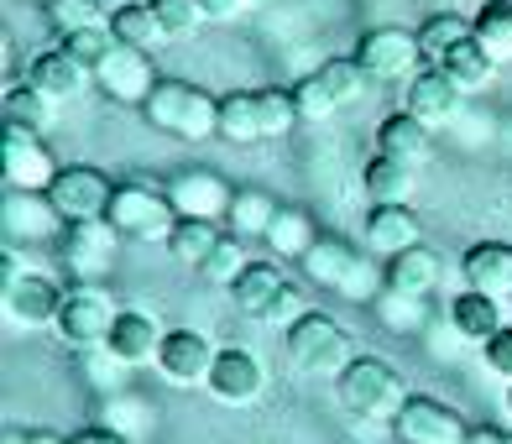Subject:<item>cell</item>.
Wrapping results in <instances>:
<instances>
[{"label": "cell", "mask_w": 512, "mask_h": 444, "mask_svg": "<svg viewBox=\"0 0 512 444\" xmlns=\"http://www.w3.org/2000/svg\"><path fill=\"white\" fill-rule=\"evenodd\" d=\"M335 397H340V408L351 418H366V424H392L413 392L398 377V366H387L382 356H356L335 377Z\"/></svg>", "instance_id": "6da1fadb"}, {"label": "cell", "mask_w": 512, "mask_h": 444, "mask_svg": "<svg viewBox=\"0 0 512 444\" xmlns=\"http://www.w3.org/2000/svg\"><path fill=\"white\" fill-rule=\"evenodd\" d=\"M142 115H147V126L178 136V142H209V136H220V100L183 79H157Z\"/></svg>", "instance_id": "7a4b0ae2"}, {"label": "cell", "mask_w": 512, "mask_h": 444, "mask_svg": "<svg viewBox=\"0 0 512 444\" xmlns=\"http://www.w3.org/2000/svg\"><path fill=\"white\" fill-rule=\"evenodd\" d=\"M115 319H121V309H115V298L105 293V283H74L63 293V309H58V340L68 350H79V356H89V350H105L110 345V330Z\"/></svg>", "instance_id": "3957f363"}, {"label": "cell", "mask_w": 512, "mask_h": 444, "mask_svg": "<svg viewBox=\"0 0 512 444\" xmlns=\"http://www.w3.org/2000/svg\"><path fill=\"white\" fill-rule=\"evenodd\" d=\"M105 220L121 230V236H131V241H162V246H168L173 225H178V209H173L168 189L131 178V183H115V199H110Z\"/></svg>", "instance_id": "277c9868"}, {"label": "cell", "mask_w": 512, "mask_h": 444, "mask_svg": "<svg viewBox=\"0 0 512 444\" xmlns=\"http://www.w3.org/2000/svg\"><path fill=\"white\" fill-rule=\"evenodd\" d=\"M283 345H288V361L304 371V377H340V371L356 361L351 335H345L330 314H314V309L283 335Z\"/></svg>", "instance_id": "5b68a950"}, {"label": "cell", "mask_w": 512, "mask_h": 444, "mask_svg": "<svg viewBox=\"0 0 512 444\" xmlns=\"http://www.w3.org/2000/svg\"><path fill=\"white\" fill-rule=\"evenodd\" d=\"M356 63L366 68V79L377 84H413L424 74V53H418V32L403 27H371L356 42Z\"/></svg>", "instance_id": "8992f818"}, {"label": "cell", "mask_w": 512, "mask_h": 444, "mask_svg": "<svg viewBox=\"0 0 512 444\" xmlns=\"http://www.w3.org/2000/svg\"><path fill=\"white\" fill-rule=\"evenodd\" d=\"M48 199L58 204V215L68 225H89V220H105L110 215V199H115V183L89 168V162H74V168H58Z\"/></svg>", "instance_id": "52a82bcc"}, {"label": "cell", "mask_w": 512, "mask_h": 444, "mask_svg": "<svg viewBox=\"0 0 512 444\" xmlns=\"http://www.w3.org/2000/svg\"><path fill=\"white\" fill-rule=\"evenodd\" d=\"M115 246H121V230L110 220H89V225H68L58 236V256L63 267L79 277V283H100L115 267Z\"/></svg>", "instance_id": "ba28073f"}, {"label": "cell", "mask_w": 512, "mask_h": 444, "mask_svg": "<svg viewBox=\"0 0 512 444\" xmlns=\"http://www.w3.org/2000/svg\"><path fill=\"white\" fill-rule=\"evenodd\" d=\"M392 434H398V444H465V418L450 408V403H439V397L429 392H413L403 413L392 418Z\"/></svg>", "instance_id": "9c48e42d"}, {"label": "cell", "mask_w": 512, "mask_h": 444, "mask_svg": "<svg viewBox=\"0 0 512 444\" xmlns=\"http://www.w3.org/2000/svg\"><path fill=\"white\" fill-rule=\"evenodd\" d=\"M0 230H6V246H32V241H58L68 230V220L58 215V204L48 194L6 189V204H0Z\"/></svg>", "instance_id": "30bf717a"}, {"label": "cell", "mask_w": 512, "mask_h": 444, "mask_svg": "<svg viewBox=\"0 0 512 444\" xmlns=\"http://www.w3.org/2000/svg\"><path fill=\"white\" fill-rule=\"evenodd\" d=\"M0 162H6V189H27V194H48L58 178V162L48 152L37 131L6 126V142H0Z\"/></svg>", "instance_id": "8fae6325"}, {"label": "cell", "mask_w": 512, "mask_h": 444, "mask_svg": "<svg viewBox=\"0 0 512 444\" xmlns=\"http://www.w3.org/2000/svg\"><path fill=\"white\" fill-rule=\"evenodd\" d=\"M63 293L53 277L42 272H21L11 288H0V303H6V319L16 330H53L58 324V309H63Z\"/></svg>", "instance_id": "7c38bea8"}, {"label": "cell", "mask_w": 512, "mask_h": 444, "mask_svg": "<svg viewBox=\"0 0 512 444\" xmlns=\"http://www.w3.org/2000/svg\"><path fill=\"white\" fill-rule=\"evenodd\" d=\"M204 387L215 392L220 403L246 408V403H256V397H262V387H267V366H262V356H256V350H246V345H225L220 356H215V371H209V382H204Z\"/></svg>", "instance_id": "4fadbf2b"}, {"label": "cell", "mask_w": 512, "mask_h": 444, "mask_svg": "<svg viewBox=\"0 0 512 444\" xmlns=\"http://www.w3.org/2000/svg\"><path fill=\"white\" fill-rule=\"evenodd\" d=\"M168 199L178 209V220H225L230 215V199H236V189L220 178V173H209V168H189V173H178L168 183Z\"/></svg>", "instance_id": "5bb4252c"}, {"label": "cell", "mask_w": 512, "mask_h": 444, "mask_svg": "<svg viewBox=\"0 0 512 444\" xmlns=\"http://www.w3.org/2000/svg\"><path fill=\"white\" fill-rule=\"evenodd\" d=\"M215 356H220V350L209 345L199 330H168V335H162L157 371L173 387H199V382H209V371H215Z\"/></svg>", "instance_id": "9a60e30c"}, {"label": "cell", "mask_w": 512, "mask_h": 444, "mask_svg": "<svg viewBox=\"0 0 512 444\" xmlns=\"http://www.w3.org/2000/svg\"><path fill=\"white\" fill-rule=\"evenodd\" d=\"M95 84L105 89L110 100H121V105H147V95L157 89V74H152V58L142 48H115L95 68Z\"/></svg>", "instance_id": "2e32d148"}, {"label": "cell", "mask_w": 512, "mask_h": 444, "mask_svg": "<svg viewBox=\"0 0 512 444\" xmlns=\"http://www.w3.org/2000/svg\"><path fill=\"white\" fill-rule=\"evenodd\" d=\"M413 246H424V220L413 215V204H371L366 215V251L371 256H403Z\"/></svg>", "instance_id": "e0dca14e"}, {"label": "cell", "mask_w": 512, "mask_h": 444, "mask_svg": "<svg viewBox=\"0 0 512 444\" xmlns=\"http://www.w3.org/2000/svg\"><path fill=\"white\" fill-rule=\"evenodd\" d=\"M89 79H95V74H89L84 63H74L63 48H48V53L27 58V79H21V84H32L37 95H48L53 105H68V100L84 95Z\"/></svg>", "instance_id": "ac0fdd59"}, {"label": "cell", "mask_w": 512, "mask_h": 444, "mask_svg": "<svg viewBox=\"0 0 512 444\" xmlns=\"http://www.w3.org/2000/svg\"><path fill=\"white\" fill-rule=\"evenodd\" d=\"M460 277H465V288H476V293L512 298V246L507 241H476L460 256Z\"/></svg>", "instance_id": "d6986e66"}, {"label": "cell", "mask_w": 512, "mask_h": 444, "mask_svg": "<svg viewBox=\"0 0 512 444\" xmlns=\"http://www.w3.org/2000/svg\"><path fill=\"white\" fill-rule=\"evenodd\" d=\"M460 89L450 84V74H445V68H424V74H418L413 84H408V115H413V121H424L429 131L434 126H445V121H455V110H460Z\"/></svg>", "instance_id": "ffe728a7"}, {"label": "cell", "mask_w": 512, "mask_h": 444, "mask_svg": "<svg viewBox=\"0 0 512 444\" xmlns=\"http://www.w3.org/2000/svg\"><path fill=\"white\" fill-rule=\"evenodd\" d=\"M377 157H392V162H403V168H424L434 157V136H429L424 121H413L408 110H398L377 126Z\"/></svg>", "instance_id": "44dd1931"}, {"label": "cell", "mask_w": 512, "mask_h": 444, "mask_svg": "<svg viewBox=\"0 0 512 444\" xmlns=\"http://www.w3.org/2000/svg\"><path fill=\"white\" fill-rule=\"evenodd\" d=\"M110 350L121 356L131 371L136 366H157L162 356V330H157V319L147 309H121V319H115V330H110Z\"/></svg>", "instance_id": "7402d4cb"}, {"label": "cell", "mask_w": 512, "mask_h": 444, "mask_svg": "<svg viewBox=\"0 0 512 444\" xmlns=\"http://www.w3.org/2000/svg\"><path fill=\"white\" fill-rule=\"evenodd\" d=\"M382 272H387V288H392V293L429 298L439 283H445V256H439L434 246H413V251H403V256H392Z\"/></svg>", "instance_id": "603a6c76"}, {"label": "cell", "mask_w": 512, "mask_h": 444, "mask_svg": "<svg viewBox=\"0 0 512 444\" xmlns=\"http://www.w3.org/2000/svg\"><path fill=\"white\" fill-rule=\"evenodd\" d=\"M450 330L460 335V340H471V345H486L497 330H502V298H492V293H476V288H465V293H455L450 298Z\"/></svg>", "instance_id": "cb8c5ba5"}, {"label": "cell", "mask_w": 512, "mask_h": 444, "mask_svg": "<svg viewBox=\"0 0 512 444\" xmlns=\"http://www.w3.org/2000/svg\"><path fill=\"white\" fill-rule=\"evenodd\" d=\"M439 68L450 74V84L460 89V95H476V89L492 84V74H497L502 63H497L492 53H486L476 37H465V42H455V48H450L445 58H439Z\"/></svg>", "instance_id": "d4e9b609"}, {"label": "cell", "mask_w": 512, "mask_h": 444, "mask_svg": "<svg viewBox=\"0 0 512 444\" xmlns=\"http://www.w3.org/2000/svg\"><path fill=\"white\" fill-rule=\"evenodd\" d=\"M110 32H115L121 48H142V53H152V48L168 42V32H162V21L152 16L147 0H126V6H115L110 11Z\"/></svg>", "instance_id": "484cf974"}, {"label": "cell", "mask_w": 512, "mask_h": 444, "mask_svg": "<svg viewBox=\"0 0 512 444\" xmlns=\"http://www.w3.org/2000/svg\"><path fill=\"white\" fill-rule=\"evenodd\" d=\"M262 241L272 246V256H283V262H304V256L314 251V241H319V230H314V220L304 215V209H277V220H272V230Z\"/></svg>", "instance_id": "4316f807"}, {"label": "cell", "mask_w": 512, "mask_h": 444, "mask_svg": "<svg viewBox=\"0 0 512 444\" xmlns=\"http://www.w3.org/2000/svg\"><path fill=\"white\" fill-rule=\"evenodd\" d=\"M100 424L105 429H115V434H126L131 444L136 439H147V429H152V403L142 392H105V403H100Z\"/></svg>", "instance_id": "83f0119b"}, {"label": "cell", "mask_w": 512, "mask_h": 444, "mask_svg": "<svg viewBox=\"0 0 512 444\" xmlns=\"http://www.w3.org/2000/svg\"><path fill=\"white\" fill-rule=\"evenodd\" d=\"M283 288H288V277L277 272L272 262H246V272L236 277L230 298L241 303V314H256V319H262V314H267V303H272L277 293H283Z\"/></svg>", "instance_id": "f1b7e54d"}, {"label": "cell", "mask_w": 512, "mask_h": 444, "mask_svg": "<svg viewBox=\"0 0 512 444\" xmlns=\"http://www.w3.org/2000/svg\"><path fill=\"white\" fill-rule=\"evenodd\" d=\"M413 173L418 168H403V162H392V157H371L366 173H361V189H366L371 204H408Z\"/></svg>", "instance_id": "f546056e"}, {"label": "cell", "mask_w": 512, "mask_h": 444, "mask_svg": "<svg viewBox=\"0 0 512 444\" xmlns=\"http://www.w3.org/2000/svg\"><path fill=\"white\" fill-rule=\"evenodd\" d=\"M277 204L267 189H236V199H230V215H225V225L236 230V236H267L272 230V220H277Z\"/></svg>", "instance_id": "4dcf8cb0"}, {"label": "cell", "mask_w": 512, "mask_h": 444, "mask_svg": "<svg viewBox=\"0 0 512 444\" xmlns=\"http://www.w3.org/2000/svg\"><path fill=\"white\" fill-rule=\"evenodd\" d=\"M471 37L481 42L497 63L512 58V0H481V11L471 21Z\"/></svg>", "instance_id": "1f68e13d"}, {"label": "cell", "mask_w": 512, "mask_h": 444, "mask_svg": "<svg viewBox=\"0 0 512 444\" xmlns=\"http://www.w3.org/2000/svg\"><path fill=\"white\" fill-rule=\"evenodd\" d=\"M220 136L225 142H262V121H256V89H230L220 95Z\"/></svg>", "instance_id": "d6a6232c"}, {"label": "cell", "mask_w": 512, "mask_h": 444, "mask_svg": "<svg viewBox=\"0 0 512 444\" xmlns=\"http://www.w3.org/2000/svg\"><path fill=\"white\" fill-rule=\"evenodd\" d=\"M58 121V105L48 95H37L32 84H11L6 89V126H21V131H48Z\"/></svg>", "instance_id": "836d02e7"}, {"label": "cell", "mask_w": 512, "mask_h": 444, "mask_svg": "<svg viewBox=\"0 0 512 444\" xmlns=\"http://www.w3.org/2000/svg\"><path fill=\"white\" fill-rule=\"evenodd\" d=\"M225 236H220V225L215 220H178L173 225V236H168V251L178 256L183 267H204L209 262V251H215Z\"/></svg>", "instance_id": "e575fe53"}, {"label": "cell", "mask_w": 512, "mask_h": 444, "mask_svg": "<svg viewBox=\"0 0 512 444\" xmlns=\"http://www.w3.org/2000/svg\"><path fill=\"white\" fill-rule=\"evenodd\" d=\"M465 37H471V21H460L455 11H439V16H429L424 27H418V53H424L429 68H439V58H445L455 42H465Z\"/></svg>", "instance_id": "d590c367"}, {"label": "cell", "mask_w": 512, "mask_h": 444, "mask_svg": "<svg viewBox=\"0 0 512 444\" xmlns=\"http://www.w3.org/2000/svg\"><path fill=\"white\" fill-rule=\"evenodd\" d=\"M351 262H356V251L351 246H340V241H330V236H319L314 241V251L304 256V277H314V283H324V288H340V277L351 272Z\"/></svg>", "instance_id": "8d00e7d4"}, {"label": "cell", "mask_w": 512, "mask_h": 444, "mask_svg": "<svg viewBox=\"0 0 512 444\" xmlns=\"http://www.w3.org/2000/svg\"><path fill=\"white\" fill-rule=\"evenodd\" d=\"M371 309H377V319H382V330H392V335H418L429 324V309H424V298H408V293H382L377 303H371Z\"/></svg>", "instance_id": "74e56055"}, {"label": "cell", "mask_w": 512, "mask_h": 444, "mask_svg": "<svg viewBox=\"0 0 512 444\" xmlns=\"http://www.w3.org/2000/svg\"><path fill=\"white\" fill-rule=\"evenodd\" d=\"M256 121H262V136H288L304 115H298V95L293 89H256Z\"/></svg>", "instance_id": "f35d334b"}, {"label": "cell", "mask_w": 512, "mask_h": 444, "mask_svg": "<svg viewBox=\"0 0 512 444\" xmlns=\"http://www.w3.org/2000/svg\"><path fill=\"white\" fill-rule=\"evenodd\" d=\"M58 48L74 58V63H84L89 74H95V68H100L115 48H121V42H115L110 27H84V32H63V37H58Z\"/></svg>", "instance_id": "ab89813d"}, {"label": "cell", "mask_w": 512, "mask_h": 444, "mask_svg": "<svg viewBox=\"0 0 512 444\" xmlns=\"http://www.w3.org/2000/svg\"><path fill=\"white\" fill-rule=\"evenodd\" d=\"M314 74L324 79V89L340 100V105H351V100H361V89H366V68L356 63V58H324Z\"/></svg>", "instance_id": "60d3db41"}, {"label": "cell", "mask_w": 512, "mask_h": 444, "mask_svg": "<svg viewBox=\"0 0 512 444\" xmlns=\"http://www.w3.org/2000/svg\"><path fill=\"white\" fill-rule=\"evenodd\" d=\"M48 21L63 32H84V27H110V16L100 0H48Z\"/></svg>", "instance_id": "b9f144b4"}, {"label": "cell", "mask_w": 512, "mask_h": 444, "mask_svg": "<svg viewBox=\"0 0 512 444\" xmlns=\"http://www.w3.org/2000/svg\"><path fill=\"white\" fill-rule=\"evenodd\" d=\"M241 272H246V251H241L236 236H225L215 251H209V262L199 267V277H204V283H215V288H236Z\"/></svg>", "instance_id": "7bdbcfd3"}, {"label": "cell", "mask_w": 512, "mask_h": 444, "mask_svg": "<svg viewBox=\"0 0 512 444\" xmlns=\"http://www.w3.org/2000/svg\"><path fill=\"white\" fill-rule=\"evenodd\" d=\"M147 6H152V16L162 21V32H168V42H178V37H194V32H199V21H204L199 0H147Z\"/></svg>", "instance_id": "ee69618b"}, {"label": "cell", "mask_w": 512, "mask_h": 444, "mask_svg": "<svg viewBox=\"0 0 512 444\" xmlns=\"http://www.w3.org/2000/svg\"><path fill=\"white\" fill-rule=\"evenodd\" d=\"M293 95H298V115H304V121H330V115L340 110V100L324 89L319 74H304V79L293 84Z\"/></svg>", "instance_id": "f6af8a7d"}, {"label": "cell", "mask_w": 512, "mask_h": 444, "mask_svg": "<svg viewBox=\"0 0 512 444\" xmlns=\"http://www.w3.org/2000/svg\"><path fill=\"white\" fill-rule=\"evenodd\" d=\"M84 371H89V382H95V387H105V392H121V377H126V361L121 356H115V350L105 345V350H89V356H84Z\"/></svg>", "instance_id": "bcb514c9"}, {"label": "cell", "mask_w": 512, "mask_h": 444, "mask_svg": "<svg viewBox=\"0 0 512 444\" xmlns=\"http://www.w3.org/2000/svg\"><path fill=\"white\" fill-rule=\"evenodd\" d=\"M304 314H309V303H304V293H298V288L288 283L283 293H277V298L267 303V314H262V319H267V324H277V330L288 335V330H293V324L304 319Z\"/></svg>", "instance_id": "7dc6e473"}, {"label": "cell", "mask_w": 512, "mask_h": 444, "mask_svg": "<svg viewBox=\"0 0 512 444\" xmlns=\"http://www.w3.org/2000/svg\"><path fill=\"white\" fill-rule=\"evenodd\" d=\"M481 361H486L492 377H507L512 382V324H502V330L481 345Z\"/></svg>", "instance_id": "c3c4849f"}, {"label": "cell", "mask_w": 512, "mask_h": 444, "mask_svg": "<svg viewBox=\"0 0 512 444\" xmlns=\"http://www.w3.org/2000/svg\"><path fill=\"white\" fill-rule=\"evenodd\" d=\"M199 11L204 21H236L246 11V0H199Z\"/></svg>", "instance_id": "681fc988"}, {"label": "cell", "mask_w": 512, "mask_h": 444, "mask_svg": "<svg viewBox=\"0 0 512 444\" xmlns=\"http://www.w3.org/2000/svg\"><path fill=\"white\" fill-rule=\"evenodd\" d=\"M68 444H131V439H126V434H115V429H105V424H95V429L68 434Z\"/></svg>", "instance_id": "f907efd6"}, {"label": "cell", "mask_w": 512, "mask_h": 444, "mask_svg": "<svg viewBox=\"0 0 512 444\" xmlns=\"http://www.w3.org/2000/svg\"><path fill=\"white\" fill-rule=\"evenodd\" d=\"M465 444H512V434H507V429H492V424H481V429L465 434Z\"/></svg>", "instance_id": "816d5d0a"}, {"label": "cell", "mask_w": 512, "mask_h": 444, "mask_svg": "<svg viewBox=\"0 0 512 444\" xmlns=\"http://www.w3.org/2000/svg\"><path fill=\"white\" fill-rule=\"evenodd\" d=\"M27 444H68L63 434H48V429H27Z\"/></svg>", "instance_id": "f5cc1de1"}, {"label": "cell", "mask_w": 512, "mask_h": 444, "mask_svg": "<svg viewBox=\"0 0 512 444\" xmlns=\"http://www.w3.org/2000/svg\"><path fill=\"white\" fill-rule=\"evenodd\" d=\"M6 444H27V429H6Z\"/></svg>", "instance_id": "db71d44e"}, {"label": "cell", "mask_w": 512, "mask_h": 444, "mask_svg": "<svg viewBox=\"0 0 512 444\" xmlns=\"http://www.w3.org/2000/svg\"><path fill=\"white\" fill-rule=\"evenodd\" d=\"M507 413H512V387H507Z\"/></svg>", "instance_id": "11a10c76"}, {"label": "cell", "mask_w": 512, "mask_h": 444, "mask_svg": "<svg viewBox=\"0 0 512 444\" xmlns=\"http://www.w3.org/2000/svg\"><path fill=\"white\" fill-rule=\"evenodd\" d=\"M246 6H267V0H246Z\"/></svg>", "instance_id": "9f6ffc18"}, {"label": "cell", "mask_w": 512, "mask_h": 444, "mask_svg": "<svg viewBox=\"0 0 512 444\" xmlns=\"http://www.w3.org/2000/svg\"><path fill=\"white\" fill-rule=\"evenodd\" d=\"M42 6H48V0H42Z\"/></svg>", "instance_id": "6f0895ef"}]
</instances>
